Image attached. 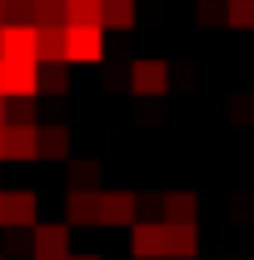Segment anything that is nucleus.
I'll use <instances>...</instances> for the list:
<instances>
[{"label":"nucleus","instance_id":"nucleus-13","mask_svg":"<svg viewBox=\"0 0 254 260\" xmlns=\"http://www.w3.org/2000/svg\"><path fill=\"white\" fill-rule=\"evenodd\" d=\"M100 25L105 30H130L135 25V0H105L100 5Z\"/></svg>","mask_w":254,"mask_h":260},{"label":"nucleus","instance_id":"nucleus-8","mask_svg":"<svg viewBox=\"0 0 254 260\" xmlns=\"http://www.w3.org/2000/svg\"><path fill=\"white\" fill-rule=\"evenodd\" d=\"M40 95V65H5V100H35Z\"/></svg>","mask_w":254,"mask_h":260},{"label":"nucleus","instance_id":"nucleus-2","mask_svg":"<svg viewBox=\"0 0 254 260\" xmlns=\"http://www.w3.org/2000/svg\"><path fill=\"white\" fill-rule=\"evenodd\" d=\"M130 255L135 260H164L170 255V225L164 220H135L130 225Z\"/></svg>","mask_w":254,"mask_h":260},{"label":"nucleus","instance_id":"nucleus-10","mask_svg":"<svg viewBox=\"0 0 254 260\" xmlns=\"http://www.w3.org/2000/svg\"><path fill=\"white\" fill-rule=\"evenodd\" d=\"M100 225H135V195L130 190H100Z\"/></svg>","mask_w":254,"mask_h":260},{"label":"nucleus","instance_id":"nucleus-11","mask_svg":"<svg viewBox=\"0 0 254 260\" xmlns=\"http://www.w3.org/2000/svg\"><path fill=\"white\" fill-rule=\"evenodd\" d=\"M159 210H164V225H194L199 200H194V190H170L159 195Z\"/></svg>","mask_w":254,"mask_h":260},{"label":"nucleus","instance_id":"nucleus-17","mask_svg":"<svg viewBox=\"0 0 254 260\" xmlns=\"http://www.w3.org/2000/svg\"><path fill=\"white\" fill-rule=\"evenodd\" d=\"M70 190H100V165L95 160H70Z\"/></svg>","mask_w":254,"mask_h":260},{"label":"nucleus","instance_id":"nucleus-14","mask_svg":"<svg viewBox=\"0 0 254 260\" xmlns=\"http://www.w3.org/2000/svg\"><path fill=\"white\" fill-rule=\"evenodd\" d=\"M170 255L175 260H194L199 255V230L194 225H170Z\"/></svg>","mask_w":254,"mask_h":260},{"label":"nucleus","instance_id":"nucleus-3","mask_svg":"<svg viewBox=\"0 0 254 260\" xmlns=\"http://www.w3.org/2000/svg\"><path fill=\"white\" fill-rule=\"evenodd\" d=\"M0 65H40L35 60V25H10L0 30Z\"/></svg>","mask_w":254,"mask_h":260},{"label":"nucleus","instance_id":"nucleus-24","mask_svg":"<svg viewBox=\"0 0 254 260\" xmlns=\"http://www.w3.org/2000/svg\"><path fill=\"white\" fill-rule=\"evenodd\" d=\"M0 130H5V100H0Z\"/></svg>","mask_w":254,"mask_h":260},{"label":"nucleus","instance_id":"nucleus-7","mask_svg":"<svg viewBox=\"0 0 254 260\" xmlns=\"http://www.w3.org/2000/svg\"><path fill=\"white\" fill-rule=\"evenodd\" d=\"M5 160H40V125H5Z\"/></svg>","mask_w":254,"mask_h":260},{"label":"nucleus","instance_id":"nucleus-18","mask_svg":"<svg viewBox=\"0 0 254 260\" xmlns=\"http://www.w3.org/2000/svg\"><path fill=\"white\" fill-rule=\"evenodd\" d=\"M40 90L65 95V90H70V70H65V65H45V70H40Z\"/></svg>","mask_w":254,"mask_h":260},{"label":"nucleus","instance_id":"nucleus-15","mask_svg":"<svg viewBox=\"0 0 254 260\" xmlns=\"http://www.w3.org/2000/svg\"><path fill=\"white\" fill-rule=\"evenodd\" d=\"M105 0H65V25H100Z\"/></svg>","mask_w":254,"mask_h":260},{"label":"nucleus","instance_id":"nucleus-9","mask_svg":"<svg viewBox=\"0 0 254 260\" xmlns=\"http://www.w3.org/2000/svg\"><path fill=\"white\" fill-rule=\"evenodd\" d=\"M65 225H100V190L65 195Z\"/></svg>","mask_w":254,"mask_h":260},{"label":"nucleus","instance_id":"nucleus-25","mask_svg":"<svg viewBox=\"0 0 254 260\" xmlns=\"http://www.w3.org/2000/svg\"><path fill=\"white\" fill-rule=\"evenodd\" d=\"M70 260H100V255H70Z\"/></svg>","mask_w":254,"mask_h":260},{"label":"nucleus","instance_id":"nucleus-4","mask_svg":"<svg viewBox=\"0 0 254 260\" xmlns=\"http://www.w3.org/2000/svg\"><path fill=\"white\" fill-rule=\"evenodd\" d=\"M35 260H70V225L65 220H40L30 230Z\"/></svg>","mask_w":254,"mask_h":260},{"label":"nucleus","instance_id":"nucleus-21","mask_svg":"<svg viewBox=\"0 0 254 260\" xmlns=\"http://www.w3.org/2000/svg\"><path fill=\"white\" fill-rule=\"evenodd\" d=\"M0 225H5V190H0Z\"/></svg>","mask_w":254,"mask_h":260},{"label":"nucleus","instance_id":"nucleus-22","mask_svg":"<svg viewBox=\"0 0 254 260\" xmlns=\"http://www.w3.org/2000/svg\"><path fill=\"white\" fill-rule=\"evenodd\" d=\"M0 100H5V65H0Z\"/></svg>","mask_w":254,"mask_h":260},{"label":"nucleus","instance_id":"nucleus-1","mask_svg":"<svg viewBox=\"0 0 254 260\" xmlns=\"http://www.w3.org/2000/svg\"><path fill=\"white\" fill-rule=\"evenodd\" d=\"M65 60L100 65L105 60V25H65Z\"/></svg>","mask_w":254,"mask_h":260},{"label":"nucleus","instance_id":"nucleus-5","mask_svg":"<svg viewBox=\"0 0 254 260\" xmlns=\"http://www.w3.org/2000/svg\"><path fill=\"white\" fill-rule=\"evenodd\" d=\"M125 85L135 95H164L170 90V65L164 60H135L125 70Z\"/></svg>","mask_w":254,"mask_h":260},{"label":"nucleus","instance_id":"nucleus-16","mask_svg":"<svg viewBox=\"0 0 254 260\" xmlns=\"http://www.w3.org/2000/svg\"><path fill=\"white\" fill-rule=\"evenodd\" d=\"M224 25L229 30H254V0H224Z\"/></svg>","mask_w":254,"mask_h":260},{"label":"nucleus","instance_id":"nucleus-19","mask_svg":"<svg viewBox=\"0 0 254 260\" xmlns=\"http://www.w3.org/2000/svg\"><path fill=\"white\" fill-rule=\"evenodd\" d=\"M194 20L209 30V25H224V0H194Z\"/></svg>","mask_w":254,"mask_h":260},{"label":"nucleus","instance_id":"nucleus-23","mask_svg":"<svg viewBox=\"0 0 254 260\" xmlns=\"http://www.w3.org/2000/svg\"><path fill=\"white\" fill-rule=\"evenodd\" d=\"M0 160H5V130H0Z\"/></svg>","mask_w":254,"mask_h":260},{"label":"nucleus","instance_id":"nucleus-12","mask_svg":"<svg viewBox=\"0 0 254 260\" xmlns=\"http://www.w3.org/2000/svg\"><path fill=\"white\" fill-rule=\"evenodd\" d=\"M40 160H70V130L40 125Z\"/></svg>","mask_w":254,"mask_h":260},{"label":"nucleus","instance_id":"nucleus-6","mask_svg":"<svg viewBox=\"0 0 254 260\" xmlns=\"http://www.w3.org/2000/svg\"><path fill=\"white\" fill-rule=\"evenodd\" d=\"M35 225H40V195L5 190V230H35Z\"/></svg>","mask_w":254,"mask_h":260},{"label":"nucleus","instance_id":"nucleus-20","mask_svg":"<svg viewBox=\"0 0 254 260\" xmlns=\"http://www.w3.org/2000/svg\"><path fill=\"white\" fill-rule=\"evenodd\" d=\"M5 255H35L30 230H5V250H0V260H5Z\"/></svg>","mask_w":254,"mask_h":260}]
</instances>
